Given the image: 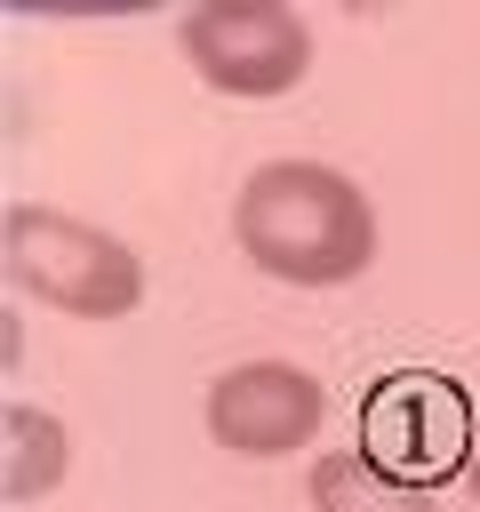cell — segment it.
I'll list each match as a JSON object with an SVG mask.
<instances>
[{"mask_svg": "<svg viewBox=\"0 0 480 512\" xmlns=\"http://www.w3.org/2000/svg\"><path fill=\"white\" fill-rule=\"evenodd\" d=\"M464 488H472V496H480V448H472V464H464Z\"/></svg>", "mask_w": 480, "mask_h": 512, "instance_id": "9c48e42d", "label": "cell"}, {"mask_svg": "<svg viewBox=\"0 0 480 512\" xmlns=\"http://www.w3.org/2000/svg\"><path fill=\"white\" fill-rule=\"evenodd\" d=\"M304 496H312V512H440V488L400 480V472L376 464L368 448H328V456H312Z\"/></svg>", "mask_w": 480, "mask_h": 512, "instance_id": "52a82bcc", "label": "cell"}, {"mask_svg": "<svg viewBox=\"0 0 480 512\" xmlns=\"http://www.w3.org/2000/svg\"><path fill=\"white\" fill-rule=\"evenodd\" d=\"M0 320H8V328H0V368H16V352H24V328H16V304H8Z\"/></svg>", "mask_w": 480, "mask_h": 512, "instance_id": "ba28073f", "label": "cell"}, {"mask_svg": "<svg viewBox=\"0 0 480 512\" xmlns=\"http://www.w3.org/2000/svg\"><path fill=\"white\" fill-rule=\"evenodd\" d=\"M0 264H8V288L24 304H48L64 320H128L144 304V256L72 216V208H40V200H8L0 216Z\"/></svg>", "mask_w": 480, "mask_h": 512, "instance_id": "7a4b0ae2", "label": "cell"}, {"mask_svg": "<svg viewBox=\"0 0 480 512\" xmlns=\"http://www.w3.org/2000/svg\"><path fill=\"white\" fill-rule=\"evenodd\" d=\"M64 472H72V424L32 400H8L0 408V504H40L64 488Z\"/></svg>", "mask_w": 480, "mask_h": 512, "instance_id": "8992f818", "label": "cell"}, {"mask_svg": "<svg viewBox=\"0 0 480 512\" xmlns=\"http://www.w3.org/2000/svg\"><path fill=\"white\" fill-rule=\"evenodd\" d=\"M232 248L280 288H344L376 264V208L328 160H264L232 192Z\"/></svg>", "mask_w": 480, "mask_h": 512, "instance_id": "6da1fadb", "label": "cell"}, {"mask_svg": "<svg viewBox=\"0 0 480 512\" xmlns=\"http://www.w3.org/2000/svg\"><path fill=\"white\" fill-rule=\"evenodd\" d=\"M200 424L224 456H248V464H280V456H304L328 424V384L296 360H232L208 400H200Z\"/></svg>", "mask_w": 480, "mask_h": 512, "instance_id": "277c9868", "label": "cell"}, {"mask_svg": "<svg viewBox=\"0 0 480 512\" xmlns=\"http://www.w3.org/2000/svg\"><path fill=\"white\" fill-rule=\"evenodd\" d=\"M432 416H464V392L448 376H392V392L360 416V448L376 464H392L400 480L440 488L448 472L472 464V440L464 432H432Z\"/></svg>", "mask_w": 480, "mask_h": 512, "instance_id": "5b68a950", "label": "cell"}, {"mask_svg": "<svg viewBox=\"0 0 480 512\" xmlns=\"http://www.w3.org/2000/svg\"><path fill=\"white\" fill-rule=\"evenodd\" d=\"M176 48L200 72V88L240 104H272L312 72V24L288 0H192L176 16Z\"/></svg>", "mask_w": 480, "mask_h": 512, "instance_id": "3957f363", "label": "cell"}]
</instances>
